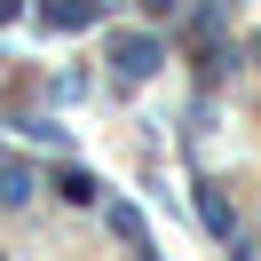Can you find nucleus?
Here are the masks:
<instances>
[{"label":"nucleus","instance_id":"obj_1","mask_svg":"<svg viewBox=\"0 0 261 261\" xmlns=\"http://www.w3.org/2000/svg\"><path fill=\"white\" fill-rule=\"evenodd\" d=\"M111 56H119V71H127V80H143V71L159 64V40H143V32H119V40H111Z\"/></svg>","mask_w":261,"mask_h":261},{"label":"nucleus","instance_id":"obj_2","mask_svg":"<svg viewBox=\"0 0 261 261\" xmlns=\"http://www.w3.org/2000/svg\"><path fill=\"white\" fill-rule=\"evenodd\" d=\"M40 16H48L56 32H71V24H87V16H95V8H87V0H56V8H40Z\"/></svg>","mask_w":261,"mask_h":261}]
</instances>
